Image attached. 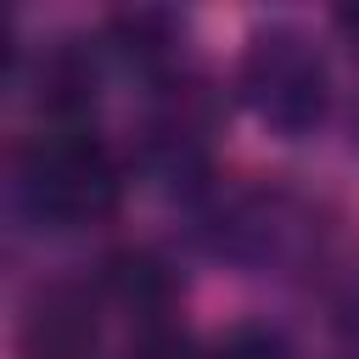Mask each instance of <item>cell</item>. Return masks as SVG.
Listing matches in <instances>:
<instances>
[{"label":"cell","mask_w":359,"mask_h":359,"mask_svg":"<svg viewBox=\"0 0 359 359\" xmlns=\"http://www.w3.org/2000/svg\"><path fill=\"white\" fill-rule=\"evenodd\" d=\"M118 191H123L118 157L84 123L62 118L45 135H34L17 157V196L50 230H79L107 219L118 208Z\"/></svg>","instance_id":"6da1fadb"},{"label":"cell","mask_w":359,"mask_h":359,"mask_svg":"<svg viewBox=\"0 0 359 359\" xmlns=\"http://www.w3.org/2000/svg\"><path fill=\"white\" fill-rule=\"evenodd\" d=\"M236 90H241L247 112L280 140L314 135L331 112V67H325L320 45L292 22L252 28L241 67H236Z\"/></svg>","instance_id":"7a4b0ae2"},{"label":"cell","mask_w":359,"mask_h":359,"mask_svg":"<svg viewBox=\"0 0 359 359\" xmlns=\"http://www.w3.org/2000/svg\"><path fill=\"white\" fill-rule=\"evenodd\" d=\"M314 241H320L314 213L286 191L241 196L219 219V252H230L236 264H252V269H292L309 258Z\"/></svg>","instance_id":"3957f363"},{"label":"cell","mask_w":359,"mask_h":359,"mask_svg":"<svg viewBox=\"0 0 359 359\" xmlns=\"http://www.w3.org/2000/svg\"><path fill=\"white\" fill-rule=\"evenodd\" d=\"M107 286H112V297H118V303H129L146 325H151V320H163L168 292H174L168 269H163L151 252H118V258H112V269H107Z\"/></svg>","instance_id":"277c9868"},{"label":"cell","mask_w":359,"mask_h":359,"mask_svg":"<svg viewBox=\"0 0 359 359\" xmlns=\"http://www.w3.org/2000/svg\"><path fill=\"white\" fill-rule=\"evenodd\" d=\"M129 359H202V353H196V342H191L185 331H174V325L151 320V325H140V337H135Z\"/></svg>","instance_id":"5b68a950"},{"label":"cell","mask_w":359,"mask_h":359,"mask_svg":"<svg viewBox=\"0 0 359 359\" xmlns=\"http://www.w3.org/2000/svg\"><path fill=\"white\" fill-rule=\"evenodd\" d=\"M219 359H286V353H280L275 337H241V342H230Z\"/></svg>","instance_id":"8992f818"}]
</instances>
